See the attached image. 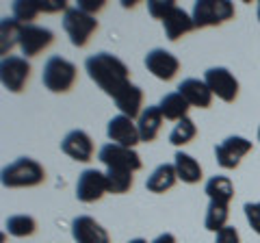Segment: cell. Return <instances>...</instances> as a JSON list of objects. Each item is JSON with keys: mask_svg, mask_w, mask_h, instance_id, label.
<instances>
[{"mask_svg": "<svg viewBox=\"0 0 260 243\" xmlns=\"http://www.w3.org/2000/svg\"><path fill=\"white\" fill-rule=\"evenodd\" d=\"M85 70L89 78L102 89L107 96L115 98L119 92L130 85V70L119 56L111 52H98L91 54L85 61Z\"/></svg>", "mask_w": 260, "mask_h": 243, "instance_id": "6da1fadb", "label": "cell"}, {"mask_svg": "<svg viewBox=\"0 0 260 243\" xmlns=\"http://www.w3.org/2000/svg\"><path fill=\"white\" fill-rule=\"evenodd\" d=\"M0 180L7 189H20V187H37L46 180V169L35 159L22 157L13 163L5 165L0 172Z\"/></svg>", "mask_w": 260, "mask_h": 243, "instance_id": "7a4b0ae2", "label": "cell"}, {"mask_svg": "<svg viewBox=\"0 0 260 243\" xmlns=\"http://www.w3.org/2000/svg\"><path fill=\"white\" fill-rule=\"evenodd\" d=\"M76 76H78V70H76L74 63L63 59V56H59V54H52L44 66L42 80H44V87L48 89V92L65 94L74 87Z\"/></svg>", "mask_w": 260, "mask_h": 243, "instance_id": "3957f363", "label": "cell"}, {"mask_svg": "<svg viewBox=\"0 0 260 243\" xmlns=\"http://www.w3.org/2000/svg\"><path fill=\"white\" fill-rule=\"evenodd\" d=\"M193 24L195 28L219 26L234 18V5L230 0H198L193 5Z\"/></svg>", "mask_w": 260, "mask_h": 243, "instance_id": "277c9868", "label": "cell"}, {"mask_svg": "<svg viewBox=\"0 0 260 243\" xmlns=\"http://www.w3.org/2000/svg\"><path fill=\"white\" fill-rule=\"evenodd\" d=\"M63 28L65 33L70 35V42L76 48L87 46L89 37L95 33L98 28V20L95 15H89L78 7H70L68 11L63 13Z\"/></svg>", "mask_w": 260, "mask_h": 243, "instance_id": "5b68a950", "label": "cell"}, {"mask_svg": "<svg viewBox=\"0 0 260 243\" xmlns=\"http://www.w3.org/2000/svg\"><path fill=\"white\" fill-rule=\"evenodd\" d=\"M30 76V63L26 61V56H3V63H0V80H3V87L11 94H20L24 87H26V80Z\"/></svg>", "mask_w": 260, "mask_h": 243, "instance_id": "8992f818", "label": "cell"}, {"mask_svg": "<svg viewBox=\"0 0 260 243\" xmlns=\"http://www.w3.org/2000/svg\"><path fill=\"white\" fill-rule=\"evenodd\" d=\"M98 161L107 169H126V172H139L141 169V157L137 155L133 148H124L117 143H107L98 152Z\"/></svg>", "mask_w": 260, "mask_h": 243, "instance_id": "52a82bcc", "label": "cell"}, {"mask_svg": "<svg viewBox=\"0 0 260 243\" xmlns=\"http://www.w3.org/2000/svg\"><path fill=\"white\" fill-rule=\"evenodd\" d=\"M249 152H251V141L245 139V137H241V135H230V137H225L223 141H219L215 145L217 163L223 169L239 167L243 157L249 155Z\"/></svg>", "mask_w": 260, "mask_h": 243, "instance_id": "ba28073f", "label": "cell"}, {"mask_svg": "<svg viewBox=\"0 0 260 243\" xmlns=\"http://www.w3.org/2000/svg\"><path fill=\"white\" fill-rule=\"evenodd\" d=\"M204 83L213 92V96L221 98L223 102H234L239 96V80L228 68H210L204 74Z\"/></svg>", "mask_w": 260, "mask_h": 243, "instance_id": "9c48e42d", "label": "cell"}, {"mask_svg": "<svg viewBox=\"0 0 260 243\" xmlns=\"http://www.w3.org/2000/svg\"><path fill=\"white\" fill-rule=\"evenodd\" d=\"M145 68L152 76H156L158 80H172L178 70H180V61H178V56L172 54L165 48H154L145 54Z\"/></svg>", "mask_w": 260, "mask_h": 243, "instance_id": "30bf717a", "label": "cell"}, {"mask_svg": "<svg viewBox=\"0 0 260 243\" xmlns=\"http://www.w3.org/2000/svg\"><path fill=\"white\" fill-rule=\"evenodd\" d=\"M104 193H109V189H107V174L98 172V169H85V172L78 176L76 198L80 202L91 204V202L100 200Z\"/></svg>", "mask_w": 260, "mask_h": 243, "instance_id": "8fae6325", "label": "cell"}, {"mask_svg": "<svg viewBox=\"0 0 260 243\" xmlns=\"http://www.w3.org/2000/svg\"><path fill=\"white\" fill-rule=\"evenodd\" d=\"M107 135L111 143H117V145H124V148H133L141 141V135H139V128L130 117L126 115H115L109 119V126H107Z\"/></svg>", "mask_w": 260, "mask_h": 243, "instance_id": "7c38bea8", "label": "cell"}, {"mask_svg": "<svg viewBox=\"0 0 260 243\" xmlns=\"http://www.w3.org/2000/svg\"><path fill=\"white\" fill-rule=\"evenodd\" d=\"M52 42H54V33L50 28L35 26V24H26V26L22 28L20 50H22L24 56H37L42 50H46Z\"/></svg>", "mask_w": 260, "mask_h": 243, "instance_id": "4fadbf2b", "label": "cell"}, {"mask_svg": "<svg viewBox=\"0 0 260 243\" xmlns=\"http://www.w3.org/2000/svg\"><path fill=\"white\" fill-rule=\"evenodd\" d=\"M72 237L76 243H111V237L102 224H98L93 217L78 215L72 222Z\"/></svg>", "mask_w": 260, "mask_h": 243, "instance_id": "5bb4252c", "label": "cell"}, {"mask_svg": "<svg viewBox=\"0 0 260 243\" xmlns=\"http://www.w3.org/2000/svg\"><path fill=\"white\" fill-rule=\"evenodd\" d=\"M61 150L68 155L70 159L78 161V163H89L93 159V141L85 131H70L65 135V139L61 141Z\"/></svg>", "mask_w": 260, "mask_h": 243, "instance_id": "9a60e30c", "label": "cell"}, {"mask_svg": "<svg viewBox=\"0 0 260 243\" xmlns=\"http://www.w3.org/2000/svg\"><path fill=\"white\" fill-rule=\"evenodd\" d=\"M178 94L191 104V107L198 109H208L210 102H213V92L208 89V85L200 78H184L180 85H178Z\"/></svg>", "mask_w": 260, "mask_h": 243, "instance_id": "2e32d148", "label": "cell"}, {"mask_svg": "<svg viewBox=\"0 0 260 243\" xmlns=\"http://www.w3.org/2000/svg\"><path fill=\"white\" fill-rule=\"evenodd\" d=\"M115 104H117V109L121 115H126L130 119H135V117H139L141 113H143V92H141V87H137L130 83L124 92H119L115 98Z\"/></svg>", "mask_w": 260, "mask_h": 243, "instance_id": "e0dca14e", "label": "cell"}, {"mask_svg": "<svg viewBox=\"0 0 260 243\" xmlns=\"http://www.w3.org/2000/svg\"><path fill=\"white\" fill-rule=\"evenodd\" d=\"M162 28H165V35H167L169 42H176V39H180L182 35L191 33L195 28V24H193V18L189 13L184 9H180V7H176V9L162 20Z\"/></svg>", "mask_w": 260, "mask_h": 243, "instance_id": "ac0fdd59", "label": "cell"}, {"mask_svg": "<svg viewBox=\"0 0 260 243\" xmlns=\"http://www.w3.org/2000/svg\"><path fill=\"white\" fill-rule=\"evenodd\" d=\"M162 119L165 117H162L158 104H152V107L143 109V113L139 115V122H137V128H139V135H141L143 143H150V141L156 139V135L160 133Z\"/></svg>", "mask_w": 260, "mask_h": 243, "instance_id": "d6986e66", "label": "cell"}, {"mask_svg": "<svg viewBox=\"0 0 260 243\" xmlns=\"http://www.w3.org/2000/svg\"><path fill=\"white\" fill-rule=\"evenodd\" d=\"M176 180H178V174H176L174 163H160L148 176V180H145V189H148L150 193H165V191H169L174 187Z\"/></svg>", "mask_w": 260, "mask_h": 243, "instance_id": "ffe728a7", "label": "cell"}, {"mask_svg": "<svg viewBox=\"0 0 260 243\" xmlns=\"http://www.w3.org/2000/svg\"><path fill=\"white\" fill-rule=\"evenodd\" d=\"M174 167H176L178 180H182L186 185H195V183L202 180V165L191 155H186V152H182V150L176 152Z\"/></svg>", "mask_w": 260, "mask_h": 243, "instance_id": "44dd1931", "label": "cell"}, {"mask_svg": "<svg viewBox=\"0 0 260 243\" xmlns=\"http://www.w3.org/2000/svg\"><path fill=\"white\" fill-rule=\"evenodd\" d=\"M158 109H160V113H162V117H165V119L180 122V119L186 117V113H189L191 104L186 102L178 92H172V94H165L160 98Z\"/></svg>", "mask_w": 260, "mask_h": 243, "instance_id": "7402d4cb", "label": "cell"}, {"mask_svg": "<svg viewBox=\"0 0 260 243\" xmlns=\"http://www.w3.org/2000/svg\"><path fill=\"white\" fill-rule=\"evenodd\" d=\"M22 28L24 24H20L15 18H3V22H0V52L5 56H11L9 52L15 44L20 46Z\"/></svg>", "mask_w": 260, "mask_h": 243, "instance_id": "603a6c76", "label": "cell"}, {"mask_svg": "<svg viewBox=\"0 0 260 243\" xmlns=\"http://www.w3.org/2000/svg\"><path fill=\"white\" fill-rule=\"evenodd\" d=\"M228 217H230V204H225V202H217V200H210L208 202V208H206V217H204L206 230L217 234L219 230L228 226Z\"/></svg>", "mask_w": 260, "mask_h": 243, "instance_id": "cb8c5ba5", "label": "cell"}, {"mask_svg": "<svg viewBox=\"0 0 260 243\" xmlns=\"http://www.w3.org/2000/svg\"><path fill=\"white\" fill-rule=\"evenodd\" d=\"M204 193L210 200L230 204V200L234 198V185H232V180L228 176H213V178H208Z\"/></svg>", "mask_w": 260, "mask_h": 243, "instance_id": "d4e9b609", "label": "cell"}, {"mask_svg": "<svg viewBox=\"0 0 260 243\" xmlns=\"http://www.w3.org/2000/svg\"><path fill=\"white\" fill-rule=\"evenodd\" d=\"M195 135H198V126H195V122L191 117H184L172 128V133H169V143L176 145V148H182V145L191 143L195 139Z\"/></svg>", "mask_w": 260, "mask_h": 243, "instance_id": "484cf974", "label": "cell"}, {"mask_svg": "<svg viewBox=\"0 0 260 243\" xmlns=\"http://www.w3.org/2000/svg\"><path fill=\"white\" fill-rule=\"evenodd\" d=\"M5 228L11 237H30L37 230V222L30 215H11V217H7Z\"/></svg>", "mask_w": 260, "mask_h": 243, "instance_id": "4316f807", "label": "cell"}, {"mask_svg": "<svg viewBox=\"0 0 260 243\" xmlns=\"http://www.w3.org/2000/svg\"><path fill=\"white\" fill-rule=\"evenodd\" d=\"M133 187V172L126 169H107V189L109 193H126Z\"/></svg>", "mask_w": 260, "mask_h": 243, "instance_id": "83f0119b", "label": "cell"}, {"mask_svg": "<svg viewBox=\"0 0 260 243\" xmlns=\"http://www.w3.org/2000/svg\"><path fill=\"white\" fill-rule=\"evenodd\" d=\"M42 13L39 9V3L37 0H15L13 3V18L18 20L20 24H32V20Z\"/></svg>", "mask_w": 260, "mask_h": 243, "instance_id": "f1b7e54d", "label": "cell"}, {"mask_svg": "<svg viewBox=\"0 0 260 243\" xmlns=\"http://www.w3.org/2000/svg\"><path fill=\"white\" fill-rule=\"evenodd\" d=\"M176 3L174 0H150L148 3V11L152 18H156V20H165L169 13H172L176 9Z\"/></svg>", "mask_w": 260, "mask_h": 243, "instance_id": "f546056e", "label": "cell"}, {"mask_svg": "<svg viewBox=\"0 0 260 243\" xmlns=\"http://www.w3.org/2000/svg\"><path fill=\"white\" fill-rule=\"evenodd\" d=\"M243 210H245V217L251 226V230L260 234V202H247V204L243 206Z\"/></svg>", "mask_w": 260, "mask_h": 243, "instance_id": "4dcf8cb0", "label": "cell"}, {"mask_svg": "<svg viewBox=\"0 0 260 243\" xmlns=\"http://www.w3.org/2000/svg\"><path fill=\"white\" fill-rule=\"evenodd\" d=\"M215 243H241L239 230L234 226H225V228H221L215 234Z\"/></svg>", "mask_w": 260, "mask_h": 243, "instance_id": "1f68e13d", "label": "cell"}, {"mask_svg": "<svg viewBox=\"0 0 260 243\" xmlns=\"http://www.w3.org/2000/svg\"><path fill=\"white\" fill-rule=\"evenodd\" d=\"M37 3H39V9L44 13H59V11L70 9L68 3H63V0H37Z\"/></svg>", "mask_w": 260, "mask_h": 243, "instance_id": "d6a6232c", "label": "cell"}, {"mask_svg": "<svg viewBox=\"0 0 260 243\" xmlns=\"http://www.w3.org/2000/svg\"><path fill=\"white\" fill-rule=\"evenodd\" d=\"M78 9H83L85 13L89 15H93L95 11H100L102 7H104V0H78Z\"/></svg>", "mask_w": 260, "mask_h": 243, "instance_id": "836d02e7", "label": "cell"}, {"mask_svg": "<svg viewBox=\"0 0 260 243\" xmlns=\"http://www.w3.org/2000/svg\"><path fill=\"white\" fill-rule=\"evenodd\" d=\"M152 243H176V237L172 232H162V234H158L156 239H154Z\"/></svg>", "mask_w": 260, "mask_h": 243, "instance_id": "e575fe53", "label": "cell"}, {"mask_svg": "<svg viewBox=\"0 0 260 243\" xmlns=\"http://www.w3.org/2000/svg\"><path fill=\"white\" fill-rule=\"evenodd\" d=\"M128 243H148V241H145V239H130Z\"/></svg>", "mask_w": 260, "mask_h": 243, "instance_id": "d590c367", "label": "cell"}, {"mask_svg": "<svg viewBox=\"0 0 260 243\" xmlns=\"http://www.w3.org/2000/svg\"><path fill=\"white\" fill-rule=\"evenodd\" d=\"M258 22H260V3H258Z\"/></svg>", "mask_w": 260, "mask_h": 243, "instance_id": "8d00e7d4", "label": "cell"}, {"mask_svg": "<svg viewBox=\"0 0 260 243\" xmlns=\"http://www.w3.org/2000/svg\"><path fill=\"white\" fill-rule=\"evenodd\" d=\"M258 141H260V126H258Z\"/></svg>", "mask_w": 260, "mask_h": 243, "instance_id": "74e56055", "label": "cell"}]
</instances>
